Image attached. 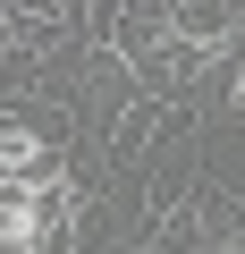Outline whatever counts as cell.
<instances>
[{"instance_id":"6da1fadb","label":"cell","mask_w":245,"mask_h":254,"mask_svg":"<svg viewBox=\"0 0 245 254\" xmlns=\"http://www.w3.org/2000/svg\"><path fill=\"white\" fill-rule=\"evenodd\" d=\"M68 136H76V127H68L59 110H51V119H9V110H0V178H43Z\"/></svg>"},{"instance_id":"7a4b0ae2","label":"cell","mask_w":245,"mask_h":254,"mask_svg":"<svg viewBox=\"0 0 245 254\" xmlns=\"http://www.w3.org/2000/svg\"><path fill=\"white\" fill-rule=\"evenodd\" d=\"M237 119H245V76H237Z\"/></svg>"}]
</instances>
